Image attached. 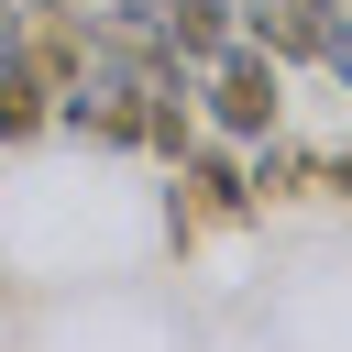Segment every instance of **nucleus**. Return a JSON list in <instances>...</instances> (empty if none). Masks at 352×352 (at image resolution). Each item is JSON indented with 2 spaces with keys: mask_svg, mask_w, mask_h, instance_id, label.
<instances>
[{
  "mask_svg": "<svg viewBox=\"0 0 352 352\" xmlns=\"http://www.w3.org/2000/svg\"><path fill=\"white\" fill-rule=\"evenodd\" d=\"M198 99H209V121H220V132L264 143V132H275V55L231 33V44H220V55L198 66Z\"/></svg>",
  "mask_w": 352,
  "mask_h": 352,
  "instance_id": "1",
  "label": "nucleus"
},
{
  "mask_svg": "<svg viewBox=\"0 0 352 352\" xmlns=\"http://www.w3.org/2000/svg\"><path fill=\"white\" fill-rule=\"evenodd\" d=\"M319 33H330V0H242V44H264L275 66H319Z\"/></svg>",
  "mask_w": 352,
  "mask_h": 352,
  "instance_id": "2",
  "label": "nucleus"
},
{
  "mask_svg": "<svg viewBox=\"0 0 352 352\" xmlns=\"http://www.w3.org/2000/svg\"><path fill=\"white\" fill-rule=\"evenodd\" d=\"M154 22H165V44L187 55V66H209L231 33H242V0H143Z\"/></svg>",
  "mask_w": 352,
  "mask_h": 352,
  "instance_id": "3",
  "label": "nucleus"
},
{
  "mask_svg": "<svg viewBox=\"0 0 352 352\" xmlns=\"http://www.w3.org/2000/svg\"><path fill=\"white\" fill-rule=\"evenodd\" d=\"M22 11H77V0H22Z\"/></svg>",
  "mask_w": 352,
  "mask_h": 352,
  "instance_id": "4",
  "label": "nucleus"
}]
</instances>
